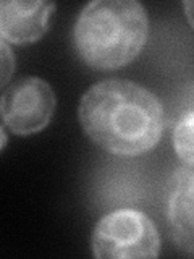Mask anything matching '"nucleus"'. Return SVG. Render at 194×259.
<instances>
[{
  "mask_svg": "<svg viewBox=\"0 0 194 259\" xmlns=\"http://www.w3.org/2000/svg\"><path fill=\"white\" fill-rule=\"evenodd\" d=\"M89 140L117 156H139L156 146L164 132L159 97L129 79H104L84 93L78 110Z\"/></svg>",
  "mask_w": 194,
  "mask_h": 259,
  "instance_id": "1",
  "label": "nucleus"
},
{
  "mask_svg": "<svg viewBox=\"0 0 194 259\" xmlns=\"http://www.w3.org/2000/svg\"><path fill=\"white\" fill-rule=\"evenodd\" d=\"M149 16L134 0H95L81 10L73 39L89 67L115 70L134 60L148 42Z\"/></svg>",
  "mask_w": 194,
  "mask_h": 259,
  "instance_id": "2",
  "label": "nucleus"
},
{
  "mask_svg": "<svg viewBox=\"0 0 194 259\" xmlns=\"http://www.w3.org/2000/svg\"><path fill=\"white\" fill-rule=\"evenodd\" d=\"M95 257H157L160 237L151 219L136 209H118L104 215L92 233Z\"/></svg>",
  "mask_w": 194,
  "mask_h": 259,
  "instance_id": "3",
  "label": "nucleus"
},
{
  "mask_svg": "<svg viewBox=\"0 0 194 259\" xmlns=\"http://www.w3.org/2000/svg\"><path fill=\"white\" fill-rule=\"evenodd\" d=\"M0 104L4 125L15 135L28 136L51 123L57 99L45 79L23 76L5 88Z\"/></svg>",
  "mask_w": 194,
  "mask_h": 259,
  "instance_id": "4",
  "label": "nucleus"
},
{
  "mask_svg": "<svg viewBox=\"0 0 194 259\" xmlns=\"http://www.w3.org/2000/svg\"><path fill=\"white\" fill-rule=\"evenodd\" d=\"M165 210L173 245L194 256V165L184 164L170 177Z\"/></svg>",
  "mask_w": 194,
  "mask_h": 259,
  "instance_id": "5",
  "label": "nucleus"
},
{
  "mask_svg": "<svg viewBox=\"0 0 194 259\" xmlns=\"http://www.w3.org/2000/svg\"><path fill=\"white\" fill-rule=\"evenodd\" d=\"M55 10L51 2L5 0L0 4V34L2 40L15 46L32 44L45 34L48 18Z\"/></svg>",
  "mask_w": 194,
  "mask_h": 259,
  "instance_id": "6",
  "label": "nucleus"
},
{
  "mask_svg": "<svg viewBox=\"0 0 194 259\" xmlns=\"http://www.w3.org/2000/svg\"><path fill=\"white\" fill-rule=\"evenodd\" d=\"M173 148L184 164L194 165V112L186 113L173 130Z\"/></svg>",
  "mask_w": 194,
  "mask_h": 259,
  "instance_id": "7",
  "label": "nucleus"
},
{
  "mask_svg": "<svg viewBox=\"0 0 194 259\" xmlns=\"http://www.w3.org/2000/svg\"><path fill=\"white\" fill-rule=\"evenodd\" d=\"M0 54H2V81H0V84H2V88H5L15 70V57L10 52L8 42H5V40H2V52Z\"/></svg>",
  "mask_w": 194,
  "mask_h": 259,
  "instance_id": "8",
  "label": "nucleus"
},
{
  "mask_svg": "<svg viewBox=\"0 0 194 259\" xmlns=\"http://www.w3.org/2000/svg\"><path fill=\"white\" fill-rule=\"evenodd\" d=\"M184 13H186V18H188L191 28L194 29V0H188L184 2Z\"/></svg>",
  "mask_w": 194,
  "mask_h": 259,
  "instance_id": "9",
  "label": "nucleus"
},
{
  "mask_svg": "<svg viewBox=\"0 0 194 259\" xmlns=\"http://www.w3.org/2000/svg\"><path fill=\"white\" fill-rule=\"evenodd\" d=\"M5 125H2V128H0V133H2V144H0V149H4L5 148V144H7V133H5Z\"/></svg>",
  "mask_w": 194,
  "mask_h": 259,
  "instance_id": "10",
  "label": "nucleus"
}]
</instances>
